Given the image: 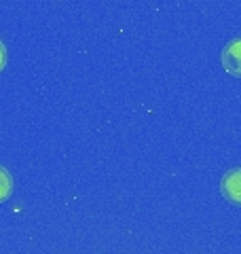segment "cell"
Segmentation results:
<instances>
[{"label": "cell", "mask_w": 241, "mask_h": 254, "mask_svg": "<svg viewBox=\"0 0 241 254\" xmlns=\"http://www.w3.org/2000/svg\"><path fill=\"white\" fill-rule=\"evenodd\" d=\"M220 62L231 76L241 78V38H233L231 43H227L220 53Z\"/></svg>", "instance_id": "cell-1"}, {"label": "cell", "mask_w": 241, "mask_h": 254, "mask_svg": "<svg viewBox=\"0 0 241 254\" xmlns=\"http://www.w3.org/2000/svg\"><path fill=\"white\" fill-rule=\"evenodd\" d=\"M11 190H13L11 174L6 172L4 168H0V203L9 199V197H11Z\"/></svg>", "instance_id": "cell-3"}, {"label": "cell", "mask_w": 241, "mask_h": 254, "mask_svg": "<svg viewBox=\"0 0 241 254\" xmlns=\"http://www.w3.org/2000/svg\"><path fill=\"white\" fill-rule=\"evenodd\" d=\"M220 190L224 199H229L235 205H241V168H235L224 174L220 182Z\"/></svg>", "instance_id": "cell-2"}, {"label": "cell", "mask_w": 241, "mask_h": 254, "mask_svg": "<svg viewBox=\"0 0 241 254\" xmlns=\"http://www.w3.org/2000/svg\"><path fill=\"white\" fill-rule=\"evenodd\" d=\"M4 66H6V49H4V45L0 43V70Z\"/></svg>", "instance_id": "cell-4"}]
</instances>
